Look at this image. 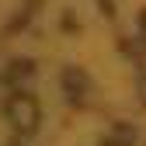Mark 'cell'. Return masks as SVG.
<instances>
[{"label": "cell", "mask_w": 146, "mask_h": 146, "mask_svg": "<svg viewBox=\"0 0 146 146\" xmlns=\"http://www.w3.org/2000/svg\"><path fill=\"white\" fill-rule=\"evenodd\" d=\"M7 118L14 122V129L31 132L35 125H38V101H35L31 94H14L7 101Z\"/></svg>", "instance_id": "cell-1"}, {"label": "cell", "mask_w": 146, "mask_h": 146, "mask_svg": "<svg viewBox=\"0 0 146 146\" xmlns=\"http://www.w3.org/2000/svg\"><path fill=\"white\" fill-rule=\"evenodd\" d=\"M143 28H146V17H143Z\"/></svg>", "instance_id": "cell-2"}]
</instances>
